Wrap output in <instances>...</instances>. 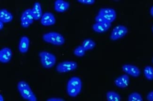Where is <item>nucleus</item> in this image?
Returning a JSON list of instances; mask_svg holds the SVG:
<instances>
[{"label": "nucleus", "instance_id": "f257e3e1", "mask_svg": "<svg viewBox=\"0 0 153 101\" xmlns=\"http://www.w3.org/2000/svg\"><path fill=\"white\" fill-rule=\"evenodd\" d=\"M82 83L80 77L73 76L68 81L67 84V92L71 97H76L81 92Z\"/></svg>", "mask_w": 153, "mask_h": 101}, {"label": "nucleus", "instance_id": "f03ea898", "mask_svg": "<svg viewBox=\"0 0 153 101\" xmlns=\"http://www.w3.org/2000/svg\"><path fill=\"white\" fill-rule=\"evenodd\" d=\"M17 89L23 98L27 101H37L35 94L27 83L24 81H20L17 84Z\"/></svg>", "mask_w": 153, "mask_h": 101}, {"label": "nucleus", "instance_id": "7ed1b4c3", "mask_svg": "<svg viewBox=\"0 0 153 101\" xmlns=\"http://www.w3.org/2000/svg\"><path fill=\"white\" fill-rule=\"evenodd\" d=\"M44 41L56 46H61L64 44L65 39L62 34L59 32L51 31L45 33L42 36Z\"/></svg>", "mask_w": 153, "mask_h": 101}, {"label": "nucleus", "instance_id": "20e7f679", "mask_svg": "<svg viewBox=\"0 0 153 101\" xmlns=\"http://www.w3.org/2000/svg\"><path fill=\"white\" fill-rule=\"evenodd\" d=\"M40 62L43 67L50 69L53 67L56 63L57 58L54 54L47 51H42L39 53Z\"/></svg>", "mask_w": 153, "mask_h": 101}, {"label": "nucleus", "instance_id": "39448f33", "mask_svg": "<svg viewBox=\"0 0 153 101\" xmlns=\"http://www.w3.org/2000/svg\"><path fill=\"white\" fill-rule=\"evenodd\" d=\"M128 33V29L123 25L115 26L111 31L110 39L112 41H117L122 39Z\"/></svg>", "mask_w": 153, "mask_h": 101}, {"label": "nucleus", "instance_id": "423d86ee", "mask_svg": "<svg viewBox=\"0 0 153 101\" xmlns=\"http://www.w3.org/2000/svg\"><path fill=\"white\" fill-rule=\"evenodd\" d=\"M76 62L72 61H65L59 63L56 67V71L59 73H65L75 70L77 68Z\"/></svg>", "mask_w": 153, "mask_h": 101}, {"label": "nucleus", "instance_id": "0eeeda50", "mask_svg": "<svg viewBox=\"0 0 153 101\" xmlns=\"http://www.w3.org/2000/svg\"><path fill=\"white\" fill-rule=\"evenodd\" d=\"M98 15H100L105 21L109 23L114 22L117 18V11L111 8H102L100 9Z\"/></svg>", "mask_w": 153, "mask_h": 101}, {"label": "nucleus", "instance_id": "6e6552de", "mask_svg": "<svg viewBox=\"0 0 153 101\" xmlns=\"http://www.w3.org/2000/svg\"><path fill=\"white\" fill-rule=\"evenodd\" d=\"M31 9H27L24 10L20 17V24L25 28L28 27L33 23L34 21Z\"/></svg>", "mask_w": 153, "mask_h": 101}, {"label": "nucleus", "instance_id": "1a4fd4ad", "mask_svg": "<svg viewBox=\"0 0 153 101\" xmlns=\"http://www.w3.org/2000/svg\"><path fill=\"white\" fill-rule=\"evenodd\" d=\"M122 70L128 75L134 78L139 77L141 74V71L140 68L132 64H124L122 66Z\"/></svg>", "mask_w": 153, "mask_h": 101}, {"label": "nucleus", "instance_id": "9d476101", "mask_svg": "<svg viewBox=\"0 0 153 101\" xmlns=\"http://www.w3.org/2000/svg\"><path fill=\"white\" fill-rule=\"evenodd\" d=\"M40 22L43 26H49L55 24L56 19L53 14L51 12H46L42 15Z\"/></svg>", "mask_w": 153, "mask_h": 101}, {"label": "nucleus", "instance_id": "9b49d317", "mask_svg": "<svg viewBox=\"0 0 153 101\" xmlns=\"http://www.w3.org/2000/svg\"><path fill=\"white\" fill-rule=\"evenodd\" d=\"M130 80L129 75L123 74L115 79L114 83L115 86L120 89H125L128 87Z\"/></svg>", "mask_w": 153, "mask_h": 101}, {"label": "nucleus", "instance_id": "f8f14e48", "mask_svg": "<svg viewBox=\"0 0 153 101\" xmlns=\"http://www.w3.org/2000/svg\"><path fill=\"white\" fill-rule=\"evenodd\" d=\"M12 52L9 47H4L0 50V62L6 64L11 61Z\"/></svg>", "mask_w": 153, "mask_h": 101}, {"label": "nucleus", "instance_id": "ddd939ff", "mask_svg": "<svg viewBox=\"0 0 153 101\" xmlns=\"http://www.w3.org/2000/svg\"><path fill=\"white\" fill-rule=\"evenodd\" d=\"M70 4L64 0H56L54 2V8L56 12L64 13L68 10Z\"/></svg>", "mask_w": 153, "mask_h": 101}, {"label": "nucleus", "instance_id": "4468645a", "mask_svg": "<svg viewBox=\"0 0 153 101\" xmlns=\"http://www.w3.org/2000/svg\"><path fill=\"white\" fill-rule=\"evenodd\" d=\"M111 25L112 23L105 21L102 23H96L92 25V28L93 31L97 33H104L110 29Z\"/></svg>", "mask_w": 153, "mask_h": 101}, {"label": "nucleus", "instance_id": "2eb2a0df", "mask_svg": "<svg viewBox=\"0 0 153 101\" xmlns=\"http://www.w3.org/2000/svg\"><path fill=\"white\" fill-rule=\"evenodd\" d=\"M30 45V40L26 36H23L20 38L19 44V52L22 54L26 53L29 49Z\"/></svg>", "mask_w": 153, "mask_h": 101}, {"label": "nucleus", "instance_id": "dca6fc26", "mask_svg": "<svg viewBox=\"0 0 153 101\" xmlns=\"http://www.w3.org/2000/svg\"><path fill=\"white\" fill-rule=\"evenodd\" d=\"M32 10L33 15L35 20H39L42 17V8L40 2H36L33 4Z\"/></svg>", "mask_w": 153, "mask_h": 101}, {"label": "nucleus", "instance_id": "f3484780", "mask_svg": "<svg viewBox=\"0 0 153 101\" xmlns=\"http://www.w3.org/2000/svg\"><path fill=\"white\" fill-rule=\"evenodd\" d=\"M107 101H121V97L119 94L113 90H110L106 93Z\"/></svg>", "mask_w": 153, "mask_h": 101}, {"label": "nucleus", "instance_id": "a211bd4d", "mask_svg": "<svg viewBox=\"0 0 153 101\" xmlns=\"http://www.w3.org/2000/svg\"><path fill=\"white\" fill-rule=\"evenodd\" d=\"M82 45L83 46L86 51H87L92 50L94 48L96 45V43L91 39H87L83 41Z\"/></svg>", "mask_w": 153, "mask_h": 101}, {"label": "nucleus", "instance_id": "6ab92c4d", "mask_svg": "<svg viewBox=\"0 0 153 101\" xmlns=\"http://www.w3.org/2000/svg\"><path fill=\"white\" fill-rule=\"evenodd\" d=\"M144 75L146 79L149 81L153 80V67L151 66H146L143 71Z\"/></svg>", "mask_w": 153, "mask_h": 101}, {"label": "nucleus", "instance_id": "aec40b11", "mask_svg": "<svg viewBox=\"0 0 153 101\" xmlns=\"http://www.w3.org/2000/svg\"><path fill=\"white\" fill-rule=\"evenodd\" d=\"M127 101H143V99L140 94L137 92H133L129 94Z\"/></svg>", "mask_w": 153, "mask_h": 101}, {"label": "nucleus", "instance_id": "412c9836", "mask_svg": "<svg viewBox=\"0 0 153 101\" xmlns=\"http://www.w3.org/2000/svg\"><path fill=\"white\" fill-rule=\"evenodd\" d=\"M85 50L82 45L77 46L74 50V54L77 57H82L85 54Z\"/></svg>", "mask_w": 153, "mask_h": 101}, {"label": "nucleus", "instance_id": "4be33fe9", "mask_svg": "<svg viewBox=\"0 0 153 101\" xmlns=\"http://www.w3.org/2000/svg\"><path fill=\"white\" fill-rule=\"evenodd\" d=\"M13 19V15L10 12L8 11V13L6 14L4 18L0 19V21L3 22L4 23H8L12 21Z\"/></svg>", "mask_w": 153, "mask_h": 101}, {"label": "nucleus", "instance_id": "5701e85b", "mask_svg": "<svg viewBox=\"0 0 153 101\" xmlns=\"http://www.w3.org/2000/svg\"><path fill=\"white\" fill-rule=\"evenodd\" d=\"M78 2L85 5H93L95 3V0H78Z\"/></svg>", "mask_w": 153, "mask_h": 101}, {"label": "nucleus", "instance_id": "b1692460", "mask_svg": "<svg viewBox=\"0 0 153 101\" xmlns=\"http://www.w3.org/2000/svg\"><path fill=\"white\" fill-rule=\"evenodd\" d=\"M95 19L96 23H102L105 22L104 19L100 15H99L98 14V15L96 16Z\"/></svg>", "mask_w": 153, "mask_h": 101}, {"label": "nucleus", "instance_id": "393cba45", "mask_svg": "<svg viewBox=\"0 0 153 101\" xmlns=\"http://www.w3.org/2000/svg\"><path fill=\"white\" fill-rule=\"evenodd\" d=\"M8 10L6 9H1L0 10V19L4 18L6 14L8 12Z\"/></svg>", "mask_w": 153, "mask_h": 101}, {"label": "nucleus", "instance_id": "a878e982", "mask_svg": "<svg viewBox=\"0 0 153 101\" xmlns=\"http://www.w3.org/2000/svg\"><path fill=\"white\" fill-rule=\"evenodd\" d=\"M146 99L148 101H153V90L150 91L147 94Z\"/></svg>", "mask_w": 153, "mask_h": 101}, {"label": "nucleus", "instance_id": "bb28decb", "mask_svg": "<svg viewBox=\"0 0 153 101\" xmlns=\"http://www.w3.org/2000/svg\"><path fill=\"white\" fill-rule=\"evenodd\" d=\"M46 101H65L64 99L60 97H51L47 99Z\"/></svg>", "mask_w": 153, "mask_h": 101}, {"label": "nucleus", "instance_id": "cd10ccee", "mask_svg": "<svg viewBox=\"0 0 153 101\" xmlns=\"http://www.w3.org/2000/svg\"><path fill=\"white\" fill-rule=\"evenodd\" d=\"M4 27V23L3 22L0 21V30L1 31L3 29Z\"/></svg>", "mask_w": 153, "mask_h": 101}, {"label": "nucleus", "instance_id": "c85d7f7f", "mask_svg": "<svg viewBox=\"0 0 153 101\" xmlns=\"http://www.w3.org/2000/svg\"><path fill=\"white\" fill-rule=\"evenodd\" d=\"M150 14L151 15V16L153 17V6L150 9Z\"/></svg>", "mask_w": 153, "mask_h": 101}, {"label": "nucleus", "instance_id": "c756f323", "mask_svg": "<svg viewBox=\"0 0 153 101\" xmlns=\"http://www.w3.org/2000/svg\"><path fill=\"white\" fill-rule=\"evenodd\" d=\"M0 101H4V97L1 94H0Z\"/></svg>", "mask_w": 153, "mask_h": 101}, {"label": "nucleus", "instance_id": "7c9ffc66", "mask_svg": "<svg viewBox=\"0 0 153 101\" xmlns=\"http://www.w3.org/2000/svg\"><path fill=\"white\" fill-rule=\"evenodd\" d=\"M152 32H153V26H152Z\"/></svg>", "mask_w": 153, "mask_h": 101}, {"label": "nucleus", "instance_id": "2f4dec72", "mask_svg": "<svg viewBox=\"0 0 153 101\" xmlns=\"http://www.w3.org/2000/svg\"><path fill=\"white\" fill-rule=\"evenodd\" d=\"M152 63H153V59H152Z\"/></svg>", "mask_w": 153, "mask_h": 101}]
</instances>
